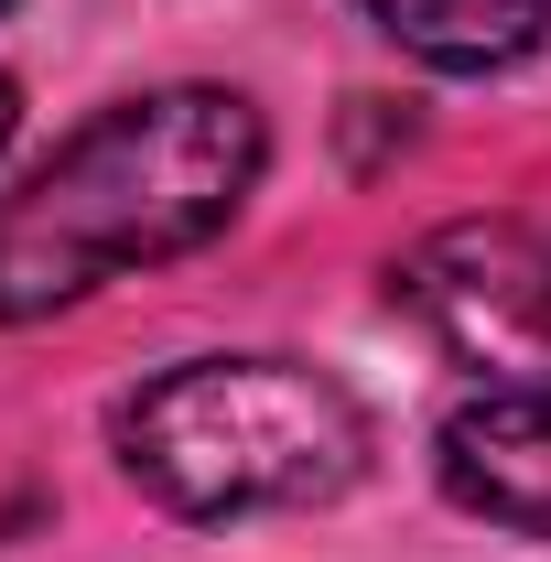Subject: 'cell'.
<instances>
[{
	"mask_svg": "<svg viewBox=\"0 0 551 562\" xmlns=\"http://www.w3.org/2000/svg\"><path fill=\"white\" fill-rule=\"evenodd\" d=\"M120 465L184 519L325 508L368 465V412L303 357H184L131 390Z\"/></svg>",
	"mask_w": 551,
	"mask_h": 562,
	"instance_id": "2",
	"label": "cell"
},
{
	"mask_svg": "<svg viewBox=\"0 0 551 562\" xmlns=\"http://www.w3.org/2000/svg\"><path fill=\"white\" fill-rule=\"evenodd\" d=\"M401 55H421V66L443 76H486V66H519L530 44H541L551 0H357Z\"/></svg>",
	"mask_w": 551,
	"mask_h": 562,
	"instance_id": "5",
	"label": "cell"
},
{
	"mask_svg": "<svg viewBox=\"0 0 551 562\" xmlns=\"http://www.w3.org/2000/svg\"><path fill=\"white\" fill-rule=\"evenodd\" d=\"M432 465H443V497L465 519L551 541V390H519V379L476 390L465 412L443 422Z\"/></svg>",
	"mask_w": 551,
	"mask_h": 562,
	"instance_id": "4",
	"label": "cell"
},
{
	"mask_svg": "<svg viewBox=\"0 0 551 562\" xmlns=\"http://www.w3.org/2000/svg\"><path fill=\"white\" fill-rule=\"evenodd\" d=\"M401 303L465 368L551 390V238H530V227H443L401 260Z\"/></svg>",
	"mask_w": 551,
	"mask_h": 562,
	"instance_id": "3",
	"label": "cell"
},
{
	"mask_svg": "<svg viewBox=\"0 0 551 562\" xmlns=\"http://www.w3.org/2000/svg\"><path fill=\"white\" fill-rule=\"evenodd\" d=\"M11 120H22V109H11V76H0V151H11Z\"/></svg>",
	"mask_w": 551,
	"mask_h": 562,
	"instance_id": "6",
	"label": "cell"
},
{
	"mask_svg": "<svg viewBox=\"0 0 551 562\" xmlns=\"http://www.w3.org/2000/svg\"><path fill=\"white\" fill-rule=\"evenodd\" d=\"M271 162V131L227 87H151L98 109L55 162H33L22 195H0V325H33L76 292L151 260L206 249L249 206Z\"/></svg>",
	"mask_w": 551,
	"mask_h": 562,
	"instance_id": "1",
	"label": "cell"
}]
</instances>
